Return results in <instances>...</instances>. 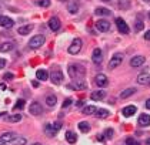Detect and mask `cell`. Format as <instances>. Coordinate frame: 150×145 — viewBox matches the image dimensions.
Here are the masks:
<instances>
[{"mask_svg": "<svg viewBox=\"0 0 150 145\" xmlns=\"http://www.w3.org/2000/svg\"><path fill=\"white\" fill-rule=\"evenodd\" d=\"M29 113L32 114V115H40V114H43V107H42V104L37 102V101L32 102L30 107H29Z\"/></svg>", "mask_w": 150, "mask_h": 145, "instance_id": "9c48e42d", "label": "cell"}, {"mask_svg": "<svg viewBox=\"0 0 150 145\" xmlns=\"http://www.w3.org/2000/svg\"><path fill=\"white\" fill-rule=\"evenodd\" d=\"M44 132L47 137H54V134L57 132V129L53 127V124H46L44 125Z\"/></svg>", "mask_w": 150, "mask_h": 145, "instance_id": "603a6c76", "label": "cell"}, {"mask_svg": "<svg viewBox=\"0 0 150 145\" xmlns=\"http://www.w3.org/2000/svg\"><path fill=\"white\" fill-rule=\"evenodd\" d=\"M44 44V36H42V34H36L32 37V40L29 41V47L36 50V48L42 47Z\"/></svg>", "mask_w": 150, "mask_h": 145, "instance_id": "7a4b0ae2", "label": "cell"}, {"mask_svg": "<svg viewBox=\"0 0 150 145\" xmlns=\"http://www.w3.org/2000/svg\"><path fill=\"white\" fill-rule=\"evenodd\" d=\"M83 47V41H82V38H74L73 40V43H72V46L67 48V51L70 53V54H79L80 53V50Z\"/></svg>", "mask_w": 150, "mask_h": 145, "instance_id": "5b68a950", "label": "cell"}, {"mask_svg": "<svg viewBox=\"0 0 150 145\" xmlns=\"http://www.w3.org/2000/svg\"><path fill=\"white\" fill-rule=\"evenodd\" d=\"M92 60H93V63L94 64H101V61H103V53H101V50L100 48H94L93 50V54H92Z\"/></svg>", "mask_w": 150, "mask_h": 145, "instance_id": "8fae6325", "label": "cell"}, {"mask_svg": "<svg viewBox=\"0 0 150 145\" xmlns=\"http://www.w3.org/2000/svg\"><path fill=\"white\" fill-rule=\"evenodd\" d=\"M15 48V46L12 43H1L0 44V53H7V51H12Z\"/></svg>", "mask_w": 150, "mask_h": 145, "instance_id": "484cf974", "label": "cell"}, {"mask_svg": "<svg viewBox=\"0 0 150 145\" xmlns=\"http://www.w3.org/2000/svg\"><path fill=\"white\" fill-rule=\"evenodd\" d=\"M0 145H7V144H6L4 141H1V140H0Z\"/></svg>", "mask_w": 150, "mask_h": 145, "instance_id": "c3c4849f", "label": "cell"}, {"mask_svg": "<svg viewBox=\"0 0 150 145\" xmlns=\"http://www.w3.org/2000/svg\"><path fill=\"white\" fill-rule=\"evenodd\" d=\"M136 91H137L136 88H127V90L122 91V94H120V98H129L130 96H133Z\"/></svg>", "mask_w": 150, "mask_h": 145, "instance_id": "f1b7e54d", "label": "cell"}, {"mask_svg": "<svg viewBox=\"0 0 150 145\" xmlns=\"http://www.w3.org/2000/svg\"><path fill=\"white\" fill-rule=\"evenodd\" d=\"M69 90H86L87 88V82L84 80H82V78H76V80H73V82L72 84H67L66 85Z\"/></svg>", "mask_w": 150, "mask_h": 145, "instance_id": "277c9868", "label": "cell"}, {"mask_svg": "<svg viewBox=\"0 0 150 145\" xmlns=\"http://www.w3.org/2000/svg\"><path fill=\"white\" fill-rule=\"evenodd\" d=\"M123 58H124V56H123L122 53H116V54L110 58V61H109V70H115V68H117L119 65L123 63Z\"/></svg>", "mask_w": 150, "mask_h": 145, "instance_id": "3957f363", "label": "cell"}, {"mask_svg": "<svg viewBox=\"0 0 150 145\" xmlns=\"http://www.w3.org/2000/svg\"><path fill=\"white\" fill-rule=\"evenodd\" d=\"M79 129H80L82 132H89V131H90V125H89V122H86V121L79 122Z\"/></svg>", "mask_w": 150, "mask_h": 145, "instance_id": "1f68e13d", "label": "cell"}, {"mask_svg": "<svg viewBox=\"0 0 150 145\" xmlns=\"http://www.w3.org/2000/svg\"><path fill=\"white\" fill-rule=\"evenodd\" d=\"M6 114H7V113H0V117H4Z\"/></svg>", "mask_w": 150, "mask_h": 145, "instance_id": "681fc988", "label": "cell"}, {"mask_svg": "<svg viewBox=\"0 0 150 145\" xmlns=\"http://www.w3.org/2000/svg\"><path fill=\"white\" fill-rule=\"evenodd\" d=\"M15 26V21L12 19L6 16H0V27H4V29H12Z\"/></svg>", "mask_w": 150, "mask_h": 145, "instance_id": "7c38bea8", "label": "cell"}, {"mask_svg": "<svg viewBox=\"0 0 150 145\" xmlns=\"http://www.w3.org/2000/svg\"><path fill=\"white\" fill-rule=\"evenodd\" d=\"M126 145H140V142H139L137 140H134L133 137H129V138L126 140Z\"/></svg>", "mask_w": 150, "mask_h": 145, "instance_id": "d590c367", "label": "cell"}, {"mask_svg": "<svg viewBox=\"0 0 150 145\" xmlns=\"http://www.w3.org/2000/svg\"><path fill=\"white\" fill-rule=\"evenodd\" d=\"M113 134H115V132H113V129H112V128H107L103 137H106V138H112V137H113Z\"/></svg>", "mask_w": 150, "mask_h": 145, "instance_id": "74e56055", "label": "cell"}, {"mask_svg": "<svg viewBox=\"0 0 150 145\" xmlns=\"http://www.w3.org/2000/svg\"><path fill=\"white\" fill-rule=\"evenodd\" d=\"M63 78H65V77H63V73H62L60 70H53L51 74H50V80H51L53 84H56V85L60 84V82L63 81Z\"/></svg>", "mask_w": 150, "mask_h": 145, "instance_id": "52a82bcc", "label": "cell"}, {"mask_svg": "<svg viewBox=\"0 0 150 145\" xmlns=\"http://www.w3.org/2000/svg\"><path fill=\"white\" fill-rule=\"evenodd\" d=\"M36 78L39 81H46L49 78V73L46 70H37L36 71Z\"/></svg>", "mask_w": 150, "mask_h": 145, "instance_id": "44dd1931", "label": "cell"}, {"mask_svg": "<svg viewBox=\"0 0 150 145\" xmlns=\"http://www.w3.org/2000/svg\"><path fill=\"white\" fill-rule=\"evenodd\" d=\"M6 64H7V61H6L4 58H0V70H1V68H4Z\"/></svg>", "mask_w": 150, "mask_h": 145, "instance_id": "60d3db41", "label": "cell"}, {"mask_svg": "<svg viewBox=\"0 0 150 145\" xmlns=\"http://www.w3.org/2000/svg\"><path fill=\"white\" fill-rule=\"evenodd\" d=\"M37 4H39L40 7H50L51 1H50V0H37Z\"/></svg>", "mask_w": 150, "mask_h": 145, "instance_id": "e575fe53", "label": "cell"}, {"mask_svg": "<svg viewBox=\"0 0 150 145\" xmlns=\"http://www.w3.org/2000/svg\"><path fill=\"white\" fill-rule=\"evenodd\" d=\"M144 64V57L143 56H136V57H133L132 60H130V65L133 67V68H136V67H140V65Z\"/></svg>", "mask_w": 150, "mask_h": 145, "instance_id": "5bb4252c", "label": "cell"}, {"mask_svg": "<svg viewBox=\"0 0 150 145\" xmlns=\"http://www.w3.org/2000/svg\"><path fill=\"white\" fill-rule=\"evenodd\" d=\"M32 85H33V87H39V82H37V81H33Z\"/></svg>", "mask_w": 150, "mask_h": 145, "instance_id": "bcb514c9", "label": "cell"}, {"mask_svg": "<svg viewBox=\"0 0 150 145\" xmlns=\"http://www.w3.org/2000/svg\"><path fill=\"white\" fill-rule=\"evenodd\" d=\"M97 111V108L94 107V105H87V107H84L83 111L82 113L84 114V115H92V114H94Z\"/></svg>", "mask_w": 150, "mask_h": 145, "instance_id": "f546056e", "label": "cell"}, {"mask_svg": "<svg viewBox=\"0 0 150 145\" xmlns=\"http://www.w3.org/2000/svg\"><path fill=\"white\" fill-rule=\"evenodd\" d=\"M144 38L150 41V30H147V32H146V34H144Z\"/></svg>", "mask_w": 150, "mask_h": 145, "instance_id": "7bdbcfd3", "label": "cell"}, {"mask_svg": "<svg viewBox=\"0 0 150 145\" xmlns=\"http://www.w3.org/2000/svg\"><path fill=\"white\" fill-rule=\"evenodd\" d=\"M104 97H106V91H101V90L93 91V93L90 94V98H92L93 101H100V100H103Z\"/></svg>", "mask_w": 150, "mask_h": 145, "instance_id": "ffe728a7", "label": "cell"}, {"mask_svg": "<svg viewBox=\"0 0 150 145\" xmlns=\"http://www.w3.org/2000/svg\"><path fill=\"white\" fill-rule=\"evenodd\" d=\"M94 13H96L97 16H110V10L106 9V7H97Z\"/></svg>", "mask_w": 150, "mask_h": 145, "instance_id": "83f0119b", "label": "cell"}, {"mask_svg": "<svg viewBox=\"0 0 150 145\" xmlns=\"http://www.w3.org/2000/svg\"><path fill=\"white\" fill-rule=\"evenodd\" d=\"M144 107H146L147 110H150V98L147 100V101H146V102H144Z\"/></svg>", "mask_w": 150, "mask_h": 145, "instance_id": "ee69618b", "label": "cell"}, {"mask_svg": "<svg viewBox=\"0 0 150 145\" xmlns=\"http://www.w3.org/2000/svg\"><path fill=\"white\" fill-rule=\"evenodd\" d=\"M26 142H27V141H26V138H23V137H16L10 144L12 145H26Z\"/></svg>", "mask_w": 150, "mask_h": 145, "instance_id": "4dcf8cb0", "label": "cell"}, {"mask_svg": "<svg viewBox=\"0 0 150 145\" xmlns=\"http://www.w3.org/2000/svg\"><path fill=\"white\" fill-rule=\"evenodd\" d=\"M67 10H69L72 14L77 13V10H79V4H77V1H69V3H67Z\"/></svg>", "mask_w": 150, "mask_h": 145, "instance_id": "cb8c5ba5", "label": "cell"}, {"mask_svg": "<svg viewBox=\"0 0 150 145\" xmlns=\"http://www.w3.org/2000/svg\"><path fill=\"white\" fill-rule=\"evenodd\" d=\"M60 26H62V23H60V19H59V17H51L49 20V27L51 32H57V30L60 29Z\"/></svg>", "mask_w": 150, "mask_h": 145, "instance_id": "4fadbf2b", "label": "cell"}, {"mask_svg": "<svg viewBox=\"0 0 150 145\" xmlns=\"http://www.w3.org/2000/svg\"><path fill=\"white\" fill-rule=\"evenodd\" d=\"M143 29H144L143 21H140V20H139V21H136V24H134V30H136V32H142Z\"/></svg>", "mask_w": 150, "mask_h": 145, "instance_id": "8d00e7d4", "label": "cell"}, {"mask_svg": "<svg viewBox=\"0 0 150 145\" xmlns=\"http://www.w3.org/2000/svg\"><path fill=\"white\" fill-rule=\"evenodd\" d=\"M4 118H6L7 122H20L23 117H22V114H12V115L4 117Z\"/></svg>", "mask_w": 150, "mask_h": 145, "instance_id": "7402d4cb", "label": "cell"}, {"mask_svg": "<svg viewBox=\"0 0 150 145\" xmlns=\"http://www.w3.org/2000/svg\"><path fill=\"white\" fill-rule=\"evenodd\" d=\"M149 80H150V74L146 73V71L137 76V82H139L140 85H146V84L149 82Z\"/></svg>", "mask_w": 150, "mask_h": 145, "instance_id": "2e32d148", "label": "cell"}, {"mask_svg": "<svg viewBox=\"0 0 150 145\" xmlns=\"http://www.w3.org/2000/svg\"><path fill=\"white\" fill-rule=\"evenodd\" d=\"M56 102H57V98H56L54 94H49V96L46 97V104H47V107H54Z\"/></svg>", "mask_w": 150, "mask_h": 145, "instance_id": "d4e9b609", "label": "cell"}, {"mask_svg": "<svg viewBox=\"0 0 150 145\" xmlns=\"http://www.w3.org/2000/svg\"><path fill=\"white\" fill-rule=\"evenodd\" d=\"M96 113H97L96 115H97L99 118H107V117H109V111H107V110H103V108H101V110H97Z\"/></svg>", "mask_w": 150, "mask_h": 145, "instance_id": "d6a6232c", "label": "cell"}, {"mask_svg": "<svg viewBox=\"0 0 150 145\" xmlns=\"http://www.w3.org/2000/svg\"><path fill=\"white\" fill-rule=\"evenodd\" d=\"M33 145H40V144H33Z\"/></svg>", "mask_w": 150, "mask_h": 145, "instance_id": "816d5d0a", "label": "cell"}, {"mask_svg": "<svg viewBox=\"0 0 150 145\" xmlns=\"http://www.w3.org/2000/svg\"><path fill=\"white\" fill-rule=\"evenodd\" d=\"M139 125L142 127H149L150 125V115L149 114H142L139 117Z\"/></svg>", "mask_w": 150, "mask_h": 145, "instance_id": "ac0fdd59", "label": "cell"}, {"mask_svg": "<svg viewBox=\"0 0 150 145\" xmlns=\"http://www.w3.org/2000/svg\"><path fill=\"white\" fill-rule=\"evenodd\" d=\"M149 19H150V13H149Z\"/></svg>", "mask_w": 150, "mask_h": 145, "instance_id": "f5cc1de1", "label": "cell"}, {"mask_svg": "<svg viewBox=\"0 0 150 145\" xmlns=\"http://www.w3.org/2000/svg\"><path fill=\"white\" fill-rule=\"evenodd\" d=\"M136 111H137L136 105H127V107H124V108L122 110V114H123L124 117H132L133 114H136Z\"/></svg>", "mask_w": 150, "mask_h": 145, "instance_id": "e0dca14e", "label": "cell"}, {"mask_svg": "<svg viewBox=\"0 0 150 145\" xmlns=\"http://www.w3.org/2000/svg\"><path fill=\"white\" fill-rule=\"evenodd\" d=\"M32 30H33V24H26V26H20L17 29V33L22 34V36H26V34L32 33Z\"/></svg>", "mask_w": 150, "mask_h": 145, "instance_id": "d6986e66", "label": "cell"}, {"mask_svg": "<svg viewBox=\"0 0 150 145\" xmlns=\"http://www.w3.org/2000/svg\"><path fill=\"white\" fill-rule=\"evenodd\" d=\"M7 87H6V84H3V82H0V91H4Z\"/></svg>", "mask_w": 150, "mask_h": 145, "instance_id": "b9f144b4", "label": "cell"}, {"mask_svg": "<svg viewBox=\"0 0 150 145\" xmlns=\"http://www.w3.org/2000/svg\"><path fill=\"white\" fill-rule=\"evenodd\" d=\"M84 104V101H82V100H80V101H77V102H76V105H77V107H82V105H83Z\"/></svg>", "mask_w": 150, "mask_h": 145, "instance_id": "f6af8a7d", "label": "cell"}, {"mask_svg": "<svg viewBox=\"0 0 150 145\" xmlns=\"http://www.w3.org/2000/svg\"><path fill=\"white\" fill-rule=\"evenodd\" d=\"M146 145H150V138H147V140H146Z\"/></svg>", "mask_w": 150, "mask_h": 145, "instance_id": "7dc6e473", "label": "cell"}, {"mask_svg": "<svg viewBox=\"0 0 150 145\" xmlns=\"http://www.w3.org/2000/svg\"><path fill=\"white\" fill-rule=\"evenodd\" d=\"M96 29H97V32H100V33L109 32L110 23H109L107 20H99V21H96Z\"/></svg>", "mask_w": 150, "mask_h": 145, "instance_id": "30bf717a", "label": "cell"}, {"mask_svg": "<svg viewBox=\"0 0 150 145\" xmlns=\"http://www.w3.org/2000/svg\"><path fill=\"white\" fill-rule=\"evenodd\" d=\"M72 102H73V100H72V98H66V100L63 101V105H62V107H63V108H67Z\"/></svg>", "mask_w": 150, "mask_h": 145, "instance_id": "f35d334b", "label": "cell"}, {"mask_svg": "<svg viewBox=\"0 0 150 145\" xmlns=\"http://www.w3.org/2000/svg\"><path fill=\"white\" fill-rule=\"evenodd\" d=\"M103 1H110V0H103Z\"/></svg>", "mask_w": 150, "mask_h": 145, "instance_id": "f907efd6", "label": "cell"}, {"mask_svg": "<svg viewBox=\"0 0 150 145\" xmlns=\"http://www.w3.org/2000/svg\"><path fill=\"white\" fill-rule=\"evenodd\" d=\"M67 73H69V77L76 80V78H83L84 74H86V68L80 64H70L67 68Z\"/></svg>", "mask_w": 150, "mask_h": 145, "instance_id": "6da1fadb", "label": "cell"}, {"mask_svg": "<svg viewBox=\"0 0 150 145\" xmlns=\"http://www.w3.org/2000/svg\"><path fill=\"white\" fill-rule=\"evenodd\" d=\"M146 1H150V0H146Z\"/></svg>", "mask_w": 150, "mask_h": 145, "instance_id": "db71d44e", "label": "cell"}, {"mask_svg": "<svg viewBox=\"0 0 150 145\" xmlns=\"http://www.w3.org/2000/svg\"><path fill=\"white\" fill-rule=\"evenodd\" d=\"M65 137H66V141L67 142H70V144H74V142H76V140H77L76 134H74V132H72V131H67Z\"/></svg>", "mask_w": 150, "mask_h": 145, "instance_id": "4316f807", "label": "cell"}, {"mask_svg": "<svg viewBox=\"0 0 150 145\" xmlns=\"http://www.w3.org/2000/svg\"><path fill=\"white\" fill-rule=\"evenodd\" d=\"M16 137H17L16 132H4V134H1L0 140H1V141H4L6 144H9V142H12Z\"/></svg>", "mask_w": 150, "mask_h": 145, "instance_id": "9a60e30c", "label": "cell"}, {"mask_svg": "<svg viewBox=\"0 0 150 145\" xmlns=\"http://www.w3.org/2000/svg\"><path fill=\"white\" fill-rule=\"evenodd\" d=\"M24 105H26V101H24V100H19L16 104H15V107H13V108H15V110H23V108H24Z\"/></svg>", "mask_w": 150, "mask_h": 145, "instance_id": "836d02e7", "label": "cell"}, {"mask_svg": "<svg viewBox=\"0 0 150 145\" xmlns=\"http://www.w3.org/2000/svg\"><path fill=\"white\" fill-rule=\"evenodd\" d=\"M116 26H117V29H119V32L122 33V34H129V33H130V29H129L127 23H126L122 17H117L116 19Z\"/></svg>", "mask_w": 150, "mask_h": 145, "instance_id": "8992f818", "label": "cell"}, {"mask_svg": "<svg viewBox=\"0 0 150 145\" xmlns=\"http://www.w3.org/2000/svg\"><path fill=\"white\" fill-rule=\"evenodd\" d=\"M15 76H13V73H4L3 74V80H12Z\"/></svg>", "mask_w": 150, "mask_h": 145, "instance_id": "ab89813d", "label": "cell"}, {"mask_svg": "<svg viewBox=\"0 0 150 145\" xmlns=\"http://www.w3.org/2000/svg\"><path fill=\"white\" fill-rule=\"evenodd\" d=\"M94 82H96V85L100 87V88H103V87H107V85H109V80H107L106 74H103V73H100V74H97V76L94 77Z\"/></svg>", "mask_w": 150, "mask_h": 145, "instance_id": "ba28073f", "label": "cell"}]
</instances>
